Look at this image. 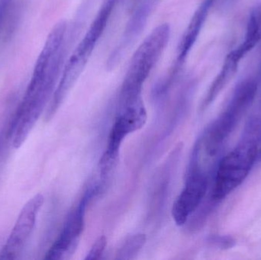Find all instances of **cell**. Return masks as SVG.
I'll list each match as a JSON object with an SVG mask.
<instances>
[{
  "instance_id": "8fae6325",
  "label": "cell",
  "mask_w": 261,
  "mask_h": 260,
  "mask_svg": "<svg viewBox=\"0 0 261 260\" xmlns=\"http://www.w3.org/2000/svg\"><path fill=\"white\" fill-rule=\"evenodd\" d=\"M240 61L241 60L232 51L227 55L220 72L213 80L211 86L205 95V99L202 103V109H205L210 106L224 88L229 83L238 71Z\"/></svg>"
},
{
  "instance_id": "8992f818",
  "label": "cell",
  "mask_w": 261,
  "mask_h": 260,
  "mask_svg": "<svg viewBox=\"0 0 261 260\" xmlns=\"http://www.w3.org/2000/svg\"><path fill=\"white\" fill-rule=\"evenodd\" d=\"M208 181L199 165L191 163L185 186L172 207V216L176 225L186 224L189 217L202 203L206 193Z\"/></svg>"
},
{
  "instance_id": "7c38bea8",
  "label": "cell",
  "mask_w": 261,
  "mask_h": 260,
  "mask_svg": "<svg viewBox=\"0 0 261 260\" xmlns=\"http://www.w3.org/2000/svg\"><path fill=\"white\" fill-rule=\"evenodd\" d=\"M147 241L144 234L138 233L130 235L124 240L116 253V259L129 260L135 259L142 250Z\"/></svg>"
},
{
  "instance_id": "52a82bcc",
  "label": "cell",
  "mask_w": 261,
  "mask_h": 260,
  "mask_svg": "<svg viewBox=\"0 0 261 260\" xmlns=\"http://www.w3.org/2000/svg\"><path fill=\"white\" fill-rule=\"evenodd\" d=\"M99 192L97 186L89 189L77 207L71 212L62 232L46 254V259H63L73 254L84 229L86 208L90 198Z\"/></svg>"
},
{
  "instance_id": "7a4b0ae2",
  "label": "cell",
  "mask_w": 261,
  "mask_h": 260,
  "mask_svg": "<svg viewBox=\"0 0 261 260\" xmlns=\"http://www.w3.org/2000/svg\"><path fill=\"white\" fill-rule=\"evenodd\" d=\"M119 2V0H104L88 30L66 61L55 93L46 109V121H50L54 117L79 79L103 35Z\"/></svg>"
},
{
  "instance_id": "5b68a950",
  "label": "cell",
  "mask_w": 261,
  "mask_h": 260,
  "mask_svg": "<svg viewBox=\"0 0 261 260\" xmlns=\"http://www.w3.org/2000/svg\"><path fill=\"white\" fill-rule=\"evenodd\" d=\"M147 115L142 100L119 107L117 117L113 125L107 150L100 161L108 164H117L122 142L128 134L141 129L147 122Z\"/></svg>"
},
{
  "instance_id": "5bb4252c",
  "label": "cell",
  "mask_w": 261,
  "mask_h": 260,
  "mask_svg": "<svg viewBox=\"0 0 261 260\" xmlns=\"http://www.w3.org/2000/svg\"><path fill=\"white\" fill-rule=\"evenodd\" d=\"M107 246V238L105 235L99 237L92 246L90 252L87 254L86 260H97L103 254Z\"/></svg>"
},
{
  "instance_id": "4fadbf2b",
  "label": "cell",
  "mask_w": 261,
  "mask_h": 260,
  "mask_svg": "<svg viewBox=\"0 0 261 260\" xmlns=\"http://www.w3.org/2000/svg\"><path fill=\"white\" fill-rule=\"evenodd\" d=\"M260 37L261 32L258 21L257 17L252 15L248 22L245 40L237 48L233 50V51L242 60L248 52L251 51L257 45L260 41Z\"/></svg>"
},
{
  "instance_id": "6da1fadb",
  "label": "cell",
  "mask_w": 261,
  "mask_h": 260,
  "mask_svg": "<svg viewBox=\"0 0 261 260\" xmlns=\"http://www.w3.org/2000/svg\"><path fill=\"white\" fill-rule=\"evenodd\" d=\"M70 35L66 21L55 24L38 56L30 82L15 117L32 129L50 102L64 67Z\"/></svg>"
},
{
  "instance_id": "3957f363",
  "label": "cell",
  "mask_w": 261,
  "mask_h": 260,
  "mask_svg": "<svg viewBox=\"0 0 261 260\" xmlns=\"http://www.w3.org/2000/svg\"><path fill=\"white\" fill-rule=\"evenodd\" d=\"M171 27L164 23L155 27L132 56L119 96V106L142 99L144 82L159 61L170 41Z\"/></svg>"
},
{
  "instance_id": "277c9868",
  "label": "cell",
  "mask_w": 261,
  "mask_h": 260,
  "mask_svg": "<svg viewBox=\"0 0 261 260\" xmlns=\"http://www.w3.org/2000/svg\"><path fill=\"white\" fill-rule=\"evenodd\" d=\"M257 140L245 137L219 162L212 197L223 199L242 184L254 166L258 154Z\"/></svg>"
},
{
  "instance_id": "9c48e42d",
  "label": "cell",
  "mask_w": 261,
  "mask_h": 260,
  "mask_svg": "<svg viewBox=\"0 0 261 260\" xmlns=\"http://www.w3.org/2000/svg\"><path fill=\"white\" fill-rule=\"evenodd\" d=\"M161 0H138L121 36L120 41L107 60V68L113 70L141 35L148 18Z\"/></svg>"
},
{
  "instance_id": "ba28073f",
  "label": "cell",
  "mask_w": 261,
  "mask_h": 260,
  "mask_svg": "<svg viewBox=\"0 0 261 260\" xmlns=\"http://www.w3.org/2000/svg\"><path fill=\"white\" fill-rule=\"evenodd\" d=\"M41 194L35 195L21 209L6 244L0 251V259H15L22 251L33 232L37 216L44 204Z\"/></svg>"
},
{
  "instance_id": "30bf717a",
  "label": "cell",
  "mask_w": 261,
  "mask_h": 260,
  "mask_svg": "<svg viewBox=\"0 0 261 260\" xmlns=\"http://www.w3.org/2000/svg\"><path fill=\"white\" fill-rule=\"evenodd\" d=\"M216 0H203L196 9L176 49V59L167 76L178 79L187 56L196 44L210 9Z\"/></svg>"
}]
</instances>
